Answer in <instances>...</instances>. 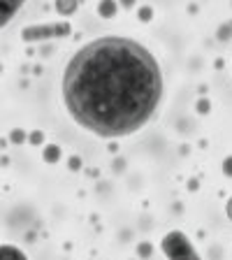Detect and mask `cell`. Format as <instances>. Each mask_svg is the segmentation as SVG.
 I'll return each instance as SVG.
<instances>
[{"mask_svg": "<svg viewBox=\"0 0 232 260\" xmlns=\"http://www.w3.org/2000/svg\"><path fill=\"white\" fill-rule=\"evenodd\" d=\"M165 93L158 58L137 40L103 35L70 56L60 100L77 128L97 140H123L146 128Z\"/></svg>", "mask_w": 232, "mask_h": 260, "instance_id": "6da1fadb", "label": "cell"}, {"mask_svg": "<svg viewBox=\"0 0 232 260\" xmlns=\"http://www.w3.org/2000/svg\"><path fill=\"white\" fill-rule=\"evenodd\" d=\"M165 260H202L197 246L193 244V239L184 233V230H168L158 242Z\"/></svg>", "mask_w": 232, "mask_h": 260, "instance_id": "7a4b0ae2", "label": "cell"}, {"mask_svg": "<svg viewBox=\"0 0 232 260\" xmlns=\"http://www.w3.org/2000/svg\"><path fill=\"white\" fill-rule=\"evenodd\" d=\"M72 28L68 21H60V23H38V26H28L21 30V38L26 42H38V40H51V38H63L68 35Z\"/></svg>", "mask_w": 232, "mask_h": 260, "instance_id": "3957f363", "label": "cell"}, {"mask_svg": "<svg viewBox=\"0 0 232 260\" xmlns=\"http://www.w3.org/2000/svg\"><path fill=\"white\" fill-rule=\"evenodd\" d=\"M26 3L28 0H0V28L10 26V21L21 12Z\"/></svg>", "mask_w": 232, "mask_h": 260, "instance_id": "277c9868", "label": "cell"}, {"mask_svg": "<svg viewBox=\"0 0 232 260\" xmlns=\"http://www.w3.org/2000/svg\"><path fill=\"white\" fill-rule=\"evenodd\" d=\"M0 260H30L26 251L14 246V244H0Z\"/></svg>", "mask_w": 232, "mask_h": 260, "instance_id": "5b68a950", "label": "cell"}, {"mask_svg": "<svg viewBox=\"0 0 232 260\" xmlns=\"http://www.w3.org/2000/svg\"><path fill=\"white\" fill-rule=\"evenodd\" d=\"M77 7H79V0H56V12L60 16H65V19L75 14Z\"/></svg>", "mask_w": 232, "mask_h": 260, "instance_id": "8992f818", "label": "cell"}, {"mask_svg": "<svg viewBox=\"0 0 232 260\" xmlns=\"http://www.w3.org/2000/svg\"><path fill=\"white\" fill-rule=\"evenodd\" d=\"M116 10H119L116 0H103V3L97 5V12H100V16H103V19H112V16L116 14Z\"/></svg>", "mask_w": 232, "mask_h": 260, "instance_id": "52a82bcc", "label": "cell"}, {"mask_svg": "<svg viewBox=\"0 0 232 260\" xmlns=\"http://www.w3.org/2000/svg\"><path fill=\"white\" fill-rule=\"evenodd\" d=\"M44 158H49V160H56V158H58V146H47Z\"/></svg>", "mask_w": 232, "mask_h": 260, "instance_id": "ba28073f", "label": "cell"}, {"mask_svg": "<svg viewBox=\"0 0 232 260\" xmlns=\"http://www.w3.org/2000/svg\"><path fill=\"white\" fill-rule=\"evenodd\" d=\"M223 172H225L227 177H232V156H227L225 160H223Z\"/></svg>", "mask_w": 232, "mask_h": 260, "instance_id": "9c48e42d", "label": "cell"}, {"mask_svg": "<svg viewBox=\"0 0 232 260\" xmlns=\"http://www.w3.org/2000/svg\"><path fill=\"white\" fill-rule=\"evenodd\" d=\"M225 214H227V218L232 221V198L227 200V205H225Z\"/></svg>", "mask_w": 232, "mask_h": 260, "instance_id": "30bf717a", "label": "cell"}, {"mask_svg": "<svg viewBox=\"0 0 232 260\" xmlns=\"http://www.w3.org/2000/svg\"><path fill=\"white\" fill-rule=\"evenodd\" d=\"M123 5H125V7H130V5H132V0H123Z\"/></svg>", "mask_w": 232, "mask_h": 260, "instance_id": "8fae6325", "label": "cell"}]
</instances>
